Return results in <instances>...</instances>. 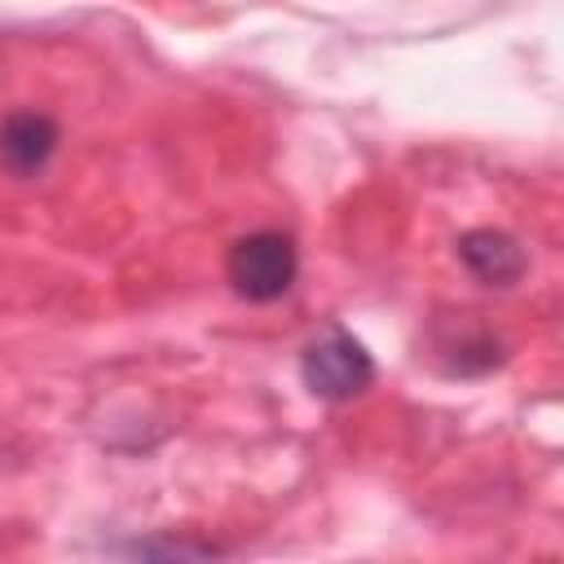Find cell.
Listing matches in <instances>:
<instances>
[{"label":"cell","instance_id":"6da1fadb","mask_svg":"<svg viewBox=\"0 0 564 564\" xmlns=\"http://www.w3.org/2000/svg\"><path fill=\"white\" fill-rule=\"evenodd\" d=\"M295 273H300V251H295V238L282 229H256V234L238 238L225 260L229 286L251 304L282 300L291 291Z\"/></svg>","mask_w":564,"mask_h":564},{"label":"cell","instance_id":"7a4b0ae2","mask_svg":"<svg viewBox=\"0 0 564 564\" xmlns=\"http://www.w3.org/2000/svg\"><path fill=\"white\" fill-rule=\"evenodd\" d=\"M300 379L322 401H352L375 383V357L352 330L326 326L300 352Z\"/></svg>","mask_w":564,"mask_h":564},{"label":"cell","instance_id":"3957f363","mask_svg":"<svg viewBox=\"0 0 564 564\" xmlns=\"http://www.w3.org/2000/svg\"><path fill=\"white\" fill-rule=\"evenodd\" d=\"M57 150V123L40 110H18L0 123V163L13 176H35Z\"/></svg>","mask_w":564,"mask_h":564},{"label":"cell","instance_id":"277c9868","mask_svg":"<svg viewBox=\"0 0 564 564\" xmlns=\"http://www.w3.org/2000/svg\"><path fill=\"white\" fill-rule=\"evenodd\" d=\"M458 260L485 282V286H511L524 273V247L502 229H471L458 238Z\"/></svg>","mask_w":564,"mask_h":564},{"label":"cell","instance_id":"5b68a950","mask_svg":"<svg viewBox=\"0 0 564 564\" xmlns=\"http://www.w3.org/2000/svg\"><path fill=\"white\" fill-rule=\"evenodd\" d=\"M498 361H502L498 339H494V335H485V330H476V335H467V339H458V344H454L449 370H454V375H485V370H494Z\"/></svg>","mask_w":564,"mask_h":564}]
</instances>
